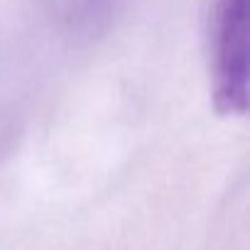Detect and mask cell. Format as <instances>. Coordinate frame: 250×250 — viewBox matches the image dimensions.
Returning <instances> with one entry per match:
<instances>
[{
  "label": "cell",
  "instance_id": "6da1fadb",
  "mask_svg": "<svg viewBox=\"0 0 250 250\" xmlns=\"http://www.w3.org/2000/svg\"><path fill=\"white\" fill-rule=\"evenodd\" d=\"M213 105L221 115L248 110V0H218L213 13Z\"/></svg>",
  "mask_w": 250,
  "mask_h": 250
}]
</instances>
